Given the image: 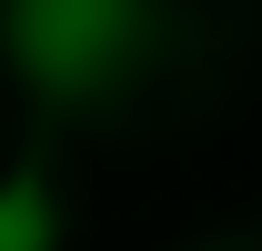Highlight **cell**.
Instances as JSON below:
<instances>
[{
  "mask_svg": "<svg viewBox=\"0 0 262 251\" xmlns=\"http://www.w3.org/2000/svg\"><path fill=\"white\" fill-rule=\"evenodd\" d=\"M141 51V0H10V61L40 91H101Z\"/></svg>",
  "mask_w": 262,
  "mask_h": 251,
  "instance_id": "obj_1",
  "label": "cell"
},
{
  "mask_svg": "<svg viewBox=\"0 0 262 251\" xmlns=\"http://www.w3.org/2000/svg\"><path fill=\"white\" fill-rule=\"evenodd\" d=\"M61 211H51V191L20 171V181H0V251H51Z\"/></svg>",
  "mask_w": 262,
  "mask_h": 251,
  "instance_id": "obj_2",
  "label": "cell"
}]
</instances>
